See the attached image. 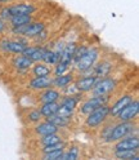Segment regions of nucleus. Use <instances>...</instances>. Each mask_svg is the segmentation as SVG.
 <instances>
[{"instance_id":"f257e3e1","label":"nucleus","mask_w":139,"mask_h":160,"mask_svg":"<svg viewBox=\"0 0 139 160\" xmlns=\"http://www.w3.org/2000/svg\"><path fill=\"white\" fill-rule=\"evenodd\" d=\"M108 114H110V108H108L106 105H102L101 107H98V108L89 112V116L86 119V124L89 127H95L98 124H101Z\"/></svg>"},{"instance_id":"f03ea898","label":"nucleus","mask_w":139,"mask_h":160,"mask_svg":"<svg viewBox=\"0 0 139 160\" xmlns=\"http://www.w3.org/2000/svg\"><path fill=\"white\" fill-rule=\"evenodd\" d=\"M97 57H98V52L95 51V49L85 51V53L77 59V68L81 70V71H86V70L92 68Z\"/></svg>"},{"instance_id":"7ed1b4c3","label":"nucleus","mask_w":139,"mask_h":160,"mask_svg":"<svg viewBox=\"0 0 139 160\" xmlns=\"http://www.w3.org/2000/svg\"><path fill=\"white\" fill-rule=\"evenodd\" d=\"M132 128H133V125L130 123H126V122L116 125L111 131V134L108 136V141H117V139H121L122 137H125L132 131Z\"/></svg>"},{"instance_id":"20e7f679","label":"nucleus","mask_w":139,"mask_h":160,"mask_svg":"<svg viewBox=\"0 0 139 160\" xmlns=\"http://www.w3.org/2000/svg\"><path fill=\"white\" fill-rule=\"evenodd\" d=\"M108 101L107 97H103V96H95L94 98L89 99V101H86L83 107H81V112L83 114H89L90 111H93V110L101 107L102 105H106V102Z\"/></svg>"},{"instance_id":"39448f33","label":"nucleus","mask_w":139,"mask_h":160,"mask_svg":"<svg viewBox=\"0 0 139 160\" xmlns=\"http://www.w3.org/2000/svg\"><path fill=\"white\" fill-rule=\"evenodd\" d=\"M115 80H111V79H104L102 82L99 83H95L94 87L92 88L93 89V93L95 96H104L106 93L111 92L112 89L115 88Z\"/></svg>"},{"instance_id":"423d86ee","label":"nucleus","mask_w":139,"mask_h":160,"mask_svg":"<svg viewBox=\"0 0 139 160\" xmlns=\"http://www.w3.org/2000/svg\"><path fill=\"white\" fill-rule=\"evenodd\" d=\"M139 111V103L135 101V102H130L127 106H125L122 110H121V112L118 114L117 116H120V120L121 122H127V120H130L133 119Z\"/></svg>"},{"instance_id":"0eeeda50","label":"nucleus","mask_w":139,"mask_h":160,"mask_svg":"<svg viewBox=\"0 0 139 160\" xmlns=\"http://www.w3.org/2000/svg\"><path fill=\"white\" fill-rule=\"evenodd\" d=\"M45 53V49H39V48H25V51L22 52V54L27 58H30L31 61H40L44 57Z\"/></svg>"},{"instance_id":"6e6552de","label":"nucleus","mask_w":139,"mask_h":160,"mask_svg":"<svg viewBox=\"0 0 139 160\" xmlns=\"http://www.w3.org/2000/svg\"><path fill=\"white\" fill-rule=\"evenodd\" d=\"M133 101L132 99V97L130 96H125V97H122V98H120L118 101L113 105V107L110 110V114L111 115H113V116H117L118 114L121 112V110L125 107V106H127L129 103H130Z\"/></svg>"},{"instance_id":"1a4fd4ad","label":"nucleus","mask_w":139,"mask_h":160,"mask_svg":"<svg viewBox=\"0 0 139 160\" xmlns=\"http://www.w3.org/2000/svg\"><path fill=\"white\" fill-rule=\"evenodd\" d=\"M97 83V78L92 76V78H84L81 80H79L76 83V88L81 92H88L94 87V84Z\"/></svg>"},{"instance_id":"9d476101","label":"nucleus","mask_w":139,"mask_h":160,"mask_svg":"<svg viewBox=\"0 0 139 160\" xmlns=\"http://www.w3.org/2000/svg\"><path fill=\"white\" fill-rule=\"evenodd\" d=\"M75 51H76V45H75V44H68V45L63 49V52L61 53V56H59V59H61V62L67 63V65L71 63V59L74 58Z\"/></svg>"},{"instance_id":"9b49d317","label":"nucleus","mask_w":139,"mask_h":160,"mask_svg":"<svg viewBox=\"0 0 139 160\" xmlns=\"http://www.w3.org/2000/svg\"><path fill=\"white\" fill-rule=\"evenodd\" d=\"M53 84V80L49 79L48 76H37L36 79H34L30 85L35 89H43V88H48Z\"/></svg>"},{"instance_id":"f8f14e48","label":"nucleus","mask_w":139,"mask_h":160,"mask_svg":"<svg viewBox=\"0 0 139 160\" xmlns=\"http://www.w3.org/2000/svg\"><path fill=\"white\" fill-rule=\"evenodd\" d=\"M9 9H11L12 16H14V14H31L35 11V8L30 4H19V5L11 7Z\"/></svg>"},{"instance_id":"ddd939ff","label":"nucleus","mask_w":139,"mask_h":160,"mask_svg":"<svg viewBox=\"0 0 139 160\" xmlns=\"http://www.w3.org/2000/svg\"><path fill=\"white\" fill-rule=\"evenodd\" d=\"M3 48L9 52H13V53H22L26 48V44L18 43V42H4Z\"/></svg>"},{"instance_id":"4468645a","label":"nucleus","mask_w":139,"mask_h":160,"mask_svg":"<svg viewBox=\"0 0 139 160\" xmlns=\"http://www.w3.org/2000/svg\"><path fill=\"white\" fill-rule=\"evenodd\" d=\"M139 139L138 138H126L116 145V150H125V148H138Z\"/></svg>"},{"instance_id":"2eb2a0df","label":"nucleus","mask_w":139,"mask_h":160,"mask_svg":"<svg viewBox=\"0 0 139 160\" xmlns=\"http://www.w3.org/2000/svg\"><path fill=\"white\" fill-rule=\"evenodd\" d=\"M57 129H58V128H57L54 124L46 122V123H43V124L39 125V127L36 128V132H37L39 134H41V136H46V134L55 133Z\"/></svg>"},{"instance_id":"dca6fc26","label":"nucleus","mask_w":139,"mask_h":160,"mask_svg":"<svg viewBox=\"0 0 139 160\" xmlns=\"http://www.w3.org/2000/svg\"><path fill=\"white\" fill-rule=\"evenodd\" d=\"M11 22L14 27L23 26V25H27V23L31 22V17L28 14H14L11 17Z\"/></svg>"},{"instance_id":"f3484780","label":"nucleus","mask_w":139,"mask_h":160,"mask_svg":"<svg viewBox=\"0 0 139 160\" xmlns=\"http://www.w3.org/2000/svg\"><path fill=\"white\" fill-rule=\"evenodd\" d=\"M44 30V25L43 23H32V25H27L23 35L26 36H35L39 35Z\"/></svg>"},{"instance_id":"a211bd4d","label":"nucleus","mask_w":139,"mask_h":160,"mask_svg":"<svg viewBox=\"0 0 139 160\" xmlns=\"http://www.w3.org/2000/svg\"><path fill=\"white\" fill-rule=\"evenodd\" d=\"M48 122H49V123H52V124H54L57 128H61V127H66V125L68 124L70 119H67V118H62V116H59V115L54 114V115L48 116Z\"/></svg>"},{"instance_id":"6ab92c4d","label":"nucleus","mask_w":139,"mask_h":160,"mask_svg":"<svg viewBox=\"0 0 139 160\" xmlns=\"http://www.w3.org/2000/svg\"><path fill=\"white\" fill-rule=\"evenodd\" d=\"M58 105L55 102H48V103H44V106L41 107V115L44 116H50V115H54L57 112V110H58Z\"/></svg>"},{"instance_id":"aec40b11","label":"nucleus","mask_w":139,"mask_h":160,"mask_svg":"<svg viewBox=\"0 0 139 160\" xmlns=\"http://www.w3.org/2000/svg\"><path fill=\"white\" fill-rule=\"evenodd\" d=\"M31 65H32V61L25 56H19L14 59V66L17 68H28Z\"/></svg>"},{"instance_id":"412c9836","label":"nucleus","mask_w":139,"mask_h":160,"mask_svg":"<svg viewBox=\"0 0 139 160\" xmlns=\"http://www.w3.org/2000/svg\"><path fill=\"white\" fill-rule=\"evenodd\" d=\"M59 97V93L57 91H53V89H49L46 91L43 96H41V101L44 103H48V102H55Z\"/></svg>"},{"instance_id":"4be33fe9","label":"nucleus","mask_w":139,"mask_h":160,"mask_svg":"<svg viewBox=\"0 0 139 160\" xmlns=\"http://www.w3.org/2000/svg\"><path fill=\"white\" fill-rule=\"evenodd\" d=\"M137 155V148H125V150H116V156L118 159H132Z\"/></svg>"},{"instance_id":"5701e85b","label":"nucleus","mask_w":139,"mask_h":160,"mask_svg":"<svg viewBox=\"0 0 139 160\" xmlns=\"http://www.w3.org/2000/svg\"><path fill=\"white\" fill-rule=\"evenodd\" d=\"M41 142L44 143V146H50V145H54V143H58V142H59V137H58L55 133L46 134V136H44V138L41 139Z\"/></svg>"},{"instance_id":"b1692460","label":"nucleus","mask_w":139,"mask_h":160,"mask_svg":"<svg viewBox=\"0 0 139 160\" xmlns=\"http://www.w3.org/2000/svg\"><path fill=\"white\" fill-rule=\"evenodd\" d=\"M70 82H71V76L70 75H58L55 80H53V84L57 87H66Z\"/></svg>"},{"instance_id":"393cba45","label":"nucleus","mask_w":139,"mask_h":160,"mask_svg":"<svg viewBox=\"0 0 139 160\" xmlns=\"http://www.w3.org/2000/svg\"><path fill=\"white\" fill-rule=\"evenodd\" d=\"M34 72L36 76H48L50 74V70H49L45 65H36L34 67Z\"/></svg>"},{"instance_id":"a878e982","label":"nucleus","mask_w":139,"mask_h":160,"mask_svg":"<svg viewBox=\"0 0 139 160\" xmlns=\"http://www.w3.org/2000/svg\"><path fill=\"white\" fill-rule=\"evenodd\" d=\"M58 58H59V53H54L52 51H45L44 57H43V59L46 63H54Z\"/></svg>"},{"instance_id":"bb28decb","label":"nucleus","mask_w":139,"mask_h":160,"mask_svg":"<svg viewBox=\"0 0 139 160\" xmlns=\"http://www.w3.org/2000/svg\"><path fill=\"white\" fill-rule=\"evenodd\" d=\"M62 154H63V148L53 150V151L45 152V159L46 160H57V159H61V155Z\"/></svg>"},{"instance_id":"cd10ccee","label":"nucleus","mask_w":139,"mask_h":160,"mask_svg":"<svg viewBox=\"0 0 139 160\" xmlns=\"http://www.w3.org/2000/svg\"><path fill=\"white\" fill-rule=\"evenodd\" d=\"M77 155H79V150L76 147H72L66 154H62L61 155V159L62 160H75V159H77Z\"/></svg>"},{"instance_id":"c85d7f7f","label":"nucleus","mask_w":139,"mask_h":160,"mask_svg":"<svg viewBox=\"0 0 139 160\" xmlns=\"http://www.w3.org/2000/svg\"><path fill=\"white\" fill-rule=\"evenodd\" d=\"M55 114L59 115V116H62V118L70 119V118L72 116V110H71V108H67V107H65V106H59Z\"/></svg>"},{"instance_id":"c756f323","label":"nucleus","mask_w":139,"mask_h":160,"mask_svg":"<svg viewBox=\"0 0 139 160\" xmlns=\"http://www.w3.org/2000/svg\"><path fill=\"white\" fill-rule=\"evenodd\" d=\"M108 71H110V65H108V63L99 65V66H97V68H95V74H97L98 76H104V75L108 74Z\"/></svg>"},{"instance_id":"7c9ffc66","label":"nucleus","mask_w":139,"mask_h":160,"mask_svg":"<svg viewBox=\"0 0 139 160\" xmlns=\"http://www.w3.org/2000/svg\"><path fill=\"white\" fill-rule=\"evenodd\" d=\"M62 106H65V107H67V108L74 110V107L76 106V99H75V98H72V97H68V98H66L65 101H63Z\"/></svg>"},{"instance_id":"2f4dec72","label":"nucleus","mask_w":139,"mask_h":160,"mask_svg":"<svg viewBox=\"0 0 139 160\" xmlns=\"http://www.w3.org/2000/svg\"><path fill=\"white\" fill-rule=\"evenodd\" d=\"M67 67H68V65L67 63H63V62H59V65L57 66V68H55V75L58 76V75H62L66 70H67Z\"/></svg>"},{"instance_id":"473e14b6","label":"nucleus","mask_w":139,"mask_h":160,"mask_svg":"<svg viewBox=\"0 0 139 160\" xmlns=\"http://www.w3.org/2000/svg\"><path fill=\"white\" fill-rule=\"evenodd\" d=\"M58 148H63V143L58 142V143H54V145H50V146H45L44 152H49V151H53V150H58Z\"/></svg>"},{"instance_id":"72a5a7b5","label":"nucleus","mask_w":139,"mask_h":160,"mask_svg":"<svg viewBox=\"0 0 139 160\" xmlns=\"http://www.w3.org/2000/svg\"><path fill=\"white\" fill-rule=\"evenodd\" d=\"M28 118L31 119L32 122H37V120L41 118V112H40V111H32L31 114H30V116H28Z\"/></svg>"},{"instance_id":"f704fd0d","label":"nucleus","mask_w":139,"mask_h":160,"mask_svg":"<svg viewBox=\"0 0 139 160\" xmlns=\"http://www.w3.org/2000/svg\"><path fill=\"white\" fill-rule=\"evenodd\" d=\"M2 17L3 18H11L12 17V13H11V9H9V8H4L3 9V11H2Z\"/></svg>"},{"instance_id":"c9c22d12","label":"nucleus","mask_w":139,"mask_h":160,"mask_svg":"<svg viewBox=\"0 0 139 160\" xmlns=\"http://www.w3.org/2000/svg\"><path fill=\"white\" fill-rule=\"evenodd\" d=\"M4 30V22H3V19H0V32H2Z\"/></svg>"},{"instance_id":"e433bc0d","label":"nucleus","mask_w":139,"mask_h":160,"mask_svg":"<svg viewBox=\"0 0 139 160\" xmlns=\"http://www.w3.org/2000/svg\"><path fill=\"white\" fill-rule=\"evenodd\" d=\"M0 2H5V0H0Z\"/></svg>"}]
</instances>
